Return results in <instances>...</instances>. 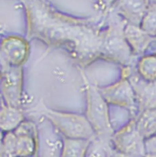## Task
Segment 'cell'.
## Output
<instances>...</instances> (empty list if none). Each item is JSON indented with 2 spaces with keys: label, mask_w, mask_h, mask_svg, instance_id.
<instances>
[{
  "label": "cell",
  "mask_w": 156,
  "mask_h": 157,
  "mask_svg": "<svg viewBox=\"0 0 156 157\" xmlns=\"http://www.w3.org/2000/svg\"><path fill=\"white\" fill-rule=\"evenodd\" d=\"M118 9L129 23L140 26L150 4L149 0H119Z\"/></svg>",
  "instance_id": "obj_1"
},
{
  "label": "cell",
  "mask_w": 156,
  "mask_h": 157,
  "mask_svg": "<svg viewBox=\"0 0 156 157\" xmlns=\"http://www.w3.org/2000/svg\"><path fill=\"white\" fill-rule=\"evenodd\" d=\"M124 34L130 44L138 53H143L147 51L156 40V35H151L142 29L140 26L131 23L126 27Z\"/></svg>",
  "instance_id": "obj_2"
},
{
  "label": "cell",
  "mask_w": 156,
  "mask_h": 157,
  "mask_svg": "<svg viewBox=\"0 0 156 157\" xmlns=\"http://www.w3.org/2000/svg\"><path fill=\"white\" fill-rule=\"evenodd\" d=\"M137 94L142 109L156 108V80L149 81L142 77L137 84Z\"/></svg>",
  "instance_id": "obj_3"
},
{
  "label": "cell",
  "mask_w": 156,
  "mask_h": 157,
  "mask_svg": "<svg viewBox=\"0 0 156 157\" xmlns=\"http://www.w3.org/2000/svg\"><path fill=\"white\" fill-rule=\"evenodd\" d=\"M136 128L145 139L156 135V108L143 111L137 122Z\"/></svg>",
  "instance_id": "obj_4"
},
{
  "label": "cell",
  "mask_w": 156,
  "mask_h": 157,
  "mask_svg": "<svg viewBox=\"0 0 156 157\" xmlns=\"http://www.w3.org/2000/svg\"><path fill=\"white\" fill-rule=\"evenodd\" d=\"M140 26L151 35H156V2L150 3Z\"/></svg>",
  "instance_id": "obj_5"
},
{
  "label": "cell",
  "mask_w": 156,
  "mask_h": 157,
  "mask_svg": "<svg viewBox=\"0 0 156 157\" xmlns=\"http://www.w3.org/2000/svg\"><path fill=\"white\" fill-rule=\"evenodd\" d=\"M140 71L143 78L149 81L156 80V55L143 58L140 63Z\"/></svg>",
  "instance_id": "obj_6"
},
{
  "label": "cell",
  "mask_w": 156,
  "mask_h": 157,
  "mask_svg": "<svg viewBox=\"0 0 156 157\" xmlns=\"http://www.w3.org/2000/svg\"><path fill=\"white\" fill-rule=\"evenodd\" d=\"M145 147L146 155L156 157V134L145 139Z\"/></svg>",
  "instance_id": "obj_7"
},
{
  "label": "cell",
  "mask_w": 156,
  "mask_h": 157,
  "mask_svg": "<svg viewBox=\"0 0 156 157\" xmlns=\"http://www.w3.org/2000/svg\"><path fill=\"white\" fill-rule=\"evenodd\" d=\"M118 1L119 0H101L102 4L106 7L112 6L113 4L117 3Z\"/></svg>",
  "instance_id": "obj_8"
}]
</instances>
